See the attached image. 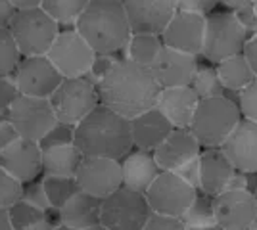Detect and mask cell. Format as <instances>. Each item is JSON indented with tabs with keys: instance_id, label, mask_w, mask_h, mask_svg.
I'll list each match as a JSON object with an SVG mask.
<instances>
[{
	"instance_id": "cell-40",
	"label": "cell",
	"mask_w": 257,
	"mask_h": 230,
	"mask_svg": "<svg viewBox=\"0 0 257 230\" xmlns=\"http://www.w3.org/2000/svg\"><path fill=\"white\" fill-rule=\"evenodd\" d=\"M238 110L242 113V119L257 123V79L246 88V90L240 92Z\"/></svg>"
},
{
	"instance_id": "cell-28",
	"label": "cell",
	"mask_w": 257,
	"mask_h": 230,
	"mask_svg": "<svg viewBox=\"0 0 257 230\" xmlns=\"http://www.w3.org/2000/svg\"><path fill=\"white\" fill-rule=\"evenodd\" d=\"M163 48L160 37H150V35H133L128 39V43L125 44L123 52V60H127L131 64L140 67H148L150 69L152 64L156 62L158 54Z\"/></svg>"
},
{
	"instance_id": "cell-16",
	"label": "cell",
	"mask_w": 257,
	"mask_h": 230,
	"mask_svg": "<svg viewBox=\"0 0 257 230\" xmlns=\"http://www.w3.org/2000/svg\"><path fill=\"white\" fill-rule=\"evenodd\" d=\"M0 169L25 186L43 176V148L39 142L18 138L4 152H0Z\"/></svg>"
},
{
	"instance_id": "cell-1",
	"label": "cell",
	"mask_w": 257,
	"mask_h": 230,
	"mask_svg": "<svg viewBox=\"0 0 257 230\" xmlns=\"http://www.w3.org/2000/svg\"><path fill=\"white\" fill-rule=\"evenodd\" d=\"M160 90L148 67L121 60L98 85V96L102 106L131 121L156 108Z\"/></svg>"
},
{
	"instance_id": "cell-23",
	"label": "cell",
	"mask_w": 257,
	"mask_h": 230,
	"mask_svg": "<svg viewBox=\"0 0 257 230\" xmlns=\"http://www.w3.org/2000/svg\"><path fill=\"white\" fill-rule=\"evenodd\" d=\"M173 131V125L161 115L160 111L150 110L142 115L131 119V132H133V146L140 152L154 153Z\"/></svg>"
},
{
	"instance_id": "cell-52",
	"label": "cell",
	"mask_w": 257,
	"mask_h": 230,
	"mask_svg": "<svg viewBox=\"0 0 257 230\" xmlns=\"http://www.w3.org/2000/svg\"><path fill=\"white\" fill-rule=\"evenodd\" d=\"M54 230H73V228H69L64 222H54Z\"/></svg>"
},
{
	"instance_id": "cell-54",
	"label": "cell",
	"mask_w": 257,
	"mask_h": 230,
	"mask_svg": "<svg viewBox=\"0 0 257 230\" xmlns=\"http://www.w3.org/2000/svg\"><path fill=\"white\" fill-rule=\"evenodd\" d=\"M85 230H107V228L102 226V224H96V226H90V228H85Z\"/></svg>"
},
{
	"instance_id": "cell-44",
	"label": "cell",
	"mask_w": 257,
	"mask_h": 230,
	"mask_svg": "<svg viewBox=\"0 0 257 230\" xmlns=\"http://www.w3.org/2000/svg\"><path fill=\"white\" fill-rule=\"evenodd\" d=\"M142 230H186L184 222L175 217H163V215H154L148 219Z\"/></svg>"
},
{
	"instance_id": "cell-57",
	"label": "cell",
	"mask_w": 257,
	"mask_h": 230,
	"mask_svg": "<svg viewBox=\"0 0 257 230\" xmlns=\"http://www.w3.org/2000/svg\"><path fill=\"white\" fill-rule=\"evenodd\" d=\"M255 12H257V0H255Z\"/></svg>"
},
{
	"instance_id": "cell-13",
	"label": "cell",
	"mask_w": 257,
	"mask_h": 230,
	"mask_svg": "<svg viewBox=\"0 0 257 230\" xmlns=\"http://www.w3.org/2000/svg\"><path fill=\"white\" fill-rule=\"evenodd\" d=\"M123 4L133 35L161 39L177 14V0H125Z\"/></svg>"
},
{
	"instance_id": "cell-34",
	"label": "cell",
	"mask_w": 257,
	"mask_h": 230,
	"mask_svg": "<svg viewBox=\"0 0 257 230\" xmlns=\"http://www.w3.org/2000/svg\"><path fill=\"white\" fill-rule=\"evenodd\" d=\"M8 217H10V224L14 230H25L41 222V220H46L48 215L41 211V209L33 207L31 203L20 199L18 203H14L10 209H8Z\"/></svg>"
},
{
	"instance_id": "cell-26",
	"label": "cell",
	"mask_w": 257,
	"mask_h": 230,
	"mask_svg": "<svg viewBox=\"0 0 257 230\" xmlns=\"http://www.w3.org/2000/svg\"><path fill=\"white\" fill-rule=\"evenodd\" d=\"M81 161L83 155L75 148V144L43 150V176L75 178Z\"/></svg>"
},
{
	"instance_id": "cell-7",
	"label": "cell",
	"mask_w": 257,
	"mask_h": 230,
	"mask_svg": "<svg viewBox=\"0 0 257 230\" xmlns=\"http://www.w3.org/2000/svg\"><path fill=\"white\" fill-rule=\"evenodd\" d=\"M48 100L56 113V119L71 127H77L86 115H90L100 106L98 88L85 77L64 79Z\"/></svg>"
},
{
	"instance_id": "cell-15",
	"label": "cell",
	"mask_w": 257,
	"mask_h": 230,
	"mask_svg": "<svg viewBox=\"0 0 257 230\" xmlns=\"http://www.w3.org/2000/svg\"><path fill=\"white\" fill-rule=\"evenodd\" d=\"M215 222L221 230H247L255 220V197L246 190H225L213 197Z\"/></svg>"
},
{
	"instance_id": "cell-32",
	"label": "cell",
	"mask_w": 257,
	"mask_h": 230,
	"mask_svg": "<svg viewBox=\"0 0 257 230\" xmlns=\"http://www.w3.org/2000/svg\"><path fill=\"white\" fill-rule=\"evenodd\" d=\"M190 88L196 92V96L200 100L205 98H219L225 94V88L219 81L217 69L211 66H198L196 75H194Z\"/></svg>"
},
{
	"instance_id": "cell-22",
	"label": "cell",
	"mask_w": 257,
	"mask_h": 230,
	"mask_svg": "<svg viewBox=\"0 0 257 230\" xmlns=\"http://www.w3.org/2000/svg\"><path fill=\"white\" fill-rule=\"evenodd\" d=\"M234 167L221 152V148H209L200 153V192L209 197L225 192L230 176L234 175Z\"/></svg>"
},
{
	"instance_id": "cell-14",
	"label": "cell",
	"mask_w": 257,
	"mask_h": 230,
	"mask_svg": "<svg viewBox=\"0 0 257 230\" xmlns=\"http://www.w3.org/2000/svg\"><path fill=\"white\" fill-rule=\"evenodd\" d=\"M16 81L22 90V96L48 100L62 85L64 77L52 66L46 56L23 58L16 69Z\"/></svg>"
},
{
	"instance_id": "cell-2",
	"label": "cell",
	"mask_w": 257,
	"mask_h": 230,
	"mask_svg": "<svg viewBox=\"0 0 257 230\" xmlns=\"http://www.w3.org/2000/svg\"><path fill=\"white\" fill-rule=\"evenodd\" d=\"M75 148L83 157L121 161L135 148L131 121L100 104L75 127Z\"/></svg>"
},
{
	"instance_id": "cell-20",
	"label": "cell",
	"mask_w": 257,
	"mask_h": 230,
	"mask_svg": "<svg viewBox=\"0 0 257 230\" xmlns=\"http://www.w3.org/2000/svg\"><path fill=\"white\" fill-rule=\"evenodd\" d=\"M202 153V146L188 129H173L171 134L156 148L154 159L163 173H175L181 165Z\"/></svg>"
},
{
	"instance_id": "cell-3",
	"label": "cell",
	"mask_w": 257,
	"mask_h": 230,
	"mask_svg": "<svg viewBox=\"0 0 257 230\" xmlns=\"http://www.w3.org/2000/svg\"><path fill=\"white\" fill-rule=\"evenodd\" d=\"M75 31L94 54H119L133 37L121 0H88Z\"/></svg>"
},
{
	"instance_id": "cell-51",
	"label": "cell",
	"mask_w": 257,
	"mask_h": 230,
	"mask_svg": "<svg viewBox=\"0 0 257 230\" xmlns=\"http://www.w3.org/2000/svg\"><path fill=\"white\" fill-rule=\"evenodd\" d=\"M25 230H54V222L50 219H46V220L37 222V224H33V226H29V228H25Z\"/></svg>"
},
{
	"instance_id": "cell-35",
	"label": "cell",
	"mask_w": 257,
	"mask_h": 230,
	"mask_svg": "<svg viewBox=\"0 0 257 230\" xmlns=\"http://www.w3.org/2000/svg\"><path fill=\"white\" fill-rule=\"evenodd\" d=\"M123 60L121 54H96L94 56V62L88 69V73L85 75L86 81H90L94 87L98 88V85L107 77V73L117 66L119 62Z\"/></svg>"
},
{
	"instance_id": "cell-55",
	"label": "cell",
	"mask_w": 257,
	"mask_h": 230,
	"mask_svg": "<svg viewBox=\"0 0 257 230\" xmlns=\"http://www.w3.org/2000/svg\"><path fill=\"white\" fill-rule=\"evenodd\" d=\"M247 230H257V217H255V220H253V222L247 226Z\"/></svg>"
},
{
	"instance_id": "cell-36",
	"label": "cell",
	"mask_w": 257,
	"mask_h": 230,
	"mask_svg": "<svg viewBox=\"0 0 257 230\" xmlns=\"http://www.w3.org/2000/svg\"><path fill=\"white\" fill-rule=\"evenodd\" d=\"M23 196V184L0 169V209H10Z\"/></svg>"
},
{
	"instance_id": "cell-11",
	"label": "cell",
	"mask_w": 257,
	"mask_h": 230,
	"mask_svg": "<svg viewBox=\"0 0 257 230\" xmlns=\"http://www.w3.org/2000/svg\"><path fill=\"white\" fill-rule=\"evenodd\" d=\"M8 121L16 127L20 138L41 142L58 123L50 100L20 96L8 110Z\"/></svg>"
},
{
	"instance_id": "cell-24",
	"label": "cell",
	"mask_w": 257,
	"mask_h": 230,
	"mask_svg": "<svg viewBox=\"0 0 257 230\" xmlns=\"http://www.w3.org/2000/svg\"><path fill=\"white\" fill-rule=\"evenodd\" d=\"M160 167L154 159V153L150 152H131L121 159V175H123V188L146 194L152 182L160 175Z\"/></svg>"
},
{
	"instance_id": "cell-31",
	"label": "cell",
	"mask_w": 257,
	"mask_h": 230,
	"mask_svg": "<svg viewBox=\"0 0 257 230\" xmlns=\"http://www.w3.org/2000/svg\"><path fill=\"white\" fill-rule=\"evenodd\" d=\"M186 228H204V226H217L213 213V197L198 192L192 205L186 209V213L181 217Z\"/></svg>"
},
{
	"instance_id": "cell-29",
	"label": "cell",
	"mask_w": 257,
	"mask_h": 230,
	"mask_svg": "<svg viewBox=\"0 0 257 230\" xmlns=\"http://www.w3.org/2000/svg\"><path fill=\"white\" fill-rule=\"evenodd\" d=\"M88 0H43L41 8L46 16L58 23V27L75 29L81 14L85 12Z\"/></svg>"
},
{
	"instance_id": "cell-21",
	"label": "cell",
	"mask_w": 257,
	"mask_h": 230,
	"mask_svg": "<svg viewBox=\"0 0 257 230\" xmlns=\"http://www.w3.org/2000/svg\"><path fill=\"white\" fill-rule=\"evenodd\" d=\"M200 98L190 87L161 88L156 110L173 125V129H190Z\"/></svg>"
},
{
	"instance_id": "cell-41",
	"label": "cell",
	"mask_w": 257,
	"mask_h": 230,
	"mask_svg": "<svg viewBox=\"0 0 257 230\" xmlns=\"http://www.w3.org/2000/svg\"><path fill=\"white\" fill-rule=\"evenodd\" d=\"M234 18L238 23L242 25L244 33L247 35V39H251L253 35H257V12H255V0H246V4L234 12Z\"/></svg>"
},
{
	"instance_id": "cell-6",
	"label": "cell",
	"mask_w": 257,
	"mask_h": 230,
	"mask_svg": "<svg viewBox=\"0 0 257 230\" xmlns=\"http://www.w3.org/2000/svg\"><path fill=\"white\" fill-rule=\"evenodd\" d=\"M10 33L23 58L46 56L60 35L58 23L46 16L43 8L29 12H16L10 23Z\"/></svg>"
},
{
	"instance_id": "cell-18",
	"label": "cell",
	"mask_w": 257,
	"mask_h": 230,
	"mask_svg": "<svg viewBox=\"0 0 257 230\" xmlns=\"http://www.w3.org/2000/svg\"><path fill=\"white\" fill-rule=\"evenodd\" d=\"M221 152L236 171L257 175V123L240 119L234 131L221 144Z\"/></svg>"
},
{
	"instance_id": "cell-56",
	"label": "cell",
	"mask_w": 257,
	"mask_h": 230,
	"mask_svg": "<svg viewBox=\"0 0 257 230\" xmlns=\"http://www.w3.org/2000/svg\"><path fill=\"white\" fill-rule=\"evenodd\" d=\"M253 197H255V205H257V188L253 190Z\"/></svg>"
},
{
	"instance_id": "cell-19",
	"label": "cell",
	"mask_w": 257,
	"mask_h": 230,
	"mask_svg": "<svg viewBox=\"0 0 257 230\" xmlns=\"http://www.w3.org/2000/svg\"><path fill=\"white\" fill-rule=\"evenodd\" d=\"M198 69V62L194 56L182 54L171 48H161L156 62L152 64L150 71L160 88L190 87Z\"/></svg>"
},
{
	"instance_id": "cell-38",
	"label": "cell",
	"mask_w": 257,
	"mask_h": 230,
	"mask_svg": "<svg viewBox=\"0 0 257 230\" xmlns=\"http://www.w3.org/2000/svg\"><path fill=\"white\" fill-rule=\"evenodd\" d=\"M20 96H22V90L18 87L16 73L0 77V117H8V110Z\"/></svg>"
},
{
	"instance_id": "cell-33",
	"label": "cell",
	"mask_w": 257,
	"mask_h": 230,
	"mask_svg": "<svg viewBox=\"0 0 257 230\" xmlns=\"http://www.w3.org/2000/svg\"><path fill=\"white\" fill-rule=\"evenodd\" d=\"M22 60L23 56L14 41L10 29H0V77L16 73Z\"/></svg>"
},
{
	"instance_id": "cell-30",
	"label": "cell",
	"mask_w": 257,
	"mask_h": 230,
	"mask_svg": "<svg viewBox=\"0 0 257 230\" xmlns=\"http://www.w3.org/2000/svg\"><path fill=\"white\" fill-rule=\"evenodd\" d=\"M41 178L50 209L56 213L67 203L69 197H73L79 192L75 178H65V176H41Z\"/></svg>"
},
{
	"instance_id": "cell-12",
	"label": "cell",
	"mask_w": 257,
	"mask_h": 230,
	"mask_svg": "<svg viewBox=\"0 0 257 230\" xmlns=\"http://www.w3.org/2000/svg\"><path fill=\"white\" fill-rule=\"evenodd\" d=\"M75 180L81 192L98 199H106L119 188H123L121 161L104 157H83Z\"/></svg>"
},
{
	"instance_id": "cell-37",
	"label": "cell",
	"mask_w": 257,
	"mask_h": 230,
	"mask_svg": "<svg viewBox=\"0 0 257 230\" xmlns=\"http://www.w3.org/2000/svg\"><path fill=\"white\" fill-rule=\"evenodd\" d=\"M75 144V127L71 125H65V123H56L52 127V131L44 136L43 140L39 142V146L43 150L48 148H58V146H71Z\"/></svg>"
},
{
	"instance_id": "cell-46",
	"label": "cell",
	"mask_w": 257,
	"mask_h": 230,
	"mask_svg": "<svg viewBox=\"0 0 257 230\" xmlns=\"http://www.w3.org/2000/svg\"><path fill=\"white\" fill-rule=\"evenodd\" d=\"M242 54L247 60V64H249V67H251V71H253V75L257 79V35H253L251 39H247Z\"/></svg>"
},
{
	"instance_id": "cell-53",
	"label": "cell",
	"mask_w": 257,
	"mask_h": 230,
	"mask_svg": "<svg viewBox=\"0 0 257 230\" xmlns=\"http://www.w3.org/2000/svg\"><path fill=\"white\" fill-rule=\"evenodd\" d=\"M186 230H221L219 226H204V228H186Z\"/></svg>"
},
{
	"instance_id": "cell-49",
	"label": "cell",
	"mask_w": 257,
	"mask_h": 230,
	"mask_svg": "<svg viewBox=\"0 0 257 230\" xmlns=\"http://www.w3.org/2000/svg\"><path fill=\"white\" fill-rule=\"evenodd\" d=\"M223 6L226 8V12H230V14H234L236 10H240L244 4H246V0H223L221 2Z\"/></svg>"
},
{
	"instance_id": "cell-8",
	"label": "cell",
	"mask_w": 257,
	"mask_h": 230,
	"mask_svg": "<svg viewBox=\"0 0 257 230\" xmlns=\"http://www.w3.org/2000/svg\"><path fill=\"white\" fill-rule=\"evenodd\" d=\"M152 217V209L144 194L119 188L102 199L100 224L107 230H142Z\"/></svg>"
},
{
	"instance_id": "cell-39",
	"label": "cell",
	"mask_w": 257,
	"mask_h": 230,
	"mask_svg": "<svg viewBox=\"0 0 257 230\" xmlns=\"http://www.w3.org/2000/svg\"><path fill=\"white\" fill-rule=\"evenodd\" d=\"M22 199L27 201V203H31L33 207L44 211L46 215L52 211V209H50V203H48V197H46V192H44L43 178H37V180H33L29 184H25V186H23Z\"/></svg>"
},
{
	"instance_id": "cell-42",
	"label": "cell",
	"mask_w": 257,
	"mask_h": 230,
	"mask_svg": "<svg viewBox=\"0 0 257 230\" xmlns=\"http://www.w3.org/2000/svg\"><path fill=\"white\" fill-rule=\"evenodd\" d=\"M217 6H219V2H215V0H177L179 12H188L194 16H202V18L211 16Z\"/></svg>"
},
{
	"instance_id": "cell-10",
	"label": "cell",
	"mask_w": 257,
	"mask_h": 230,
	"mask_svg": "<svg viewBox=\"0 0 257 230\" xmlns=\"http://www.w3.org/2000/svg\"><path fill=\"white\" fill-rule=\"evenodd\" d=\"M94 56V50L75 29H64L54 41L46 58L52 62V66L64 79H79L88 73Z\"/></svg>"
},
{
	"instance_id": "cell-43",
	"label": "cell",
	"mask_w": 257,
	"mask_h": 230,
	"mask_svg": "<svg viewBox=\"0 0 257 230\" xmlns=\"http://www.w3.org/2000/svg\"><path fill=\"white\" fill-rule=\"evenodd\" d=\"M175 175L181 178L182 182H186L190 188H194L196 192H200V155L190 159L188 163L181 165Z\"/></svg>"
},
{
	"instance_id": "cell-25",
	"label": "cell",
	"mask_w": 257,
	"mask_h": 230,
	"mask_svg": "<svg viewBox=\"0 0 257 230\" xmlns=\"http://www.w3.org/2000/svg\"><path fill=\"white\" fill-rule=\"evenodd\" d=\"M100 209H102V199L79 190L58 211V222H64L73 230L90 228L100 224Z\"/></svg>"
},
{
	"instance_id": "cell-45",
	"label": "cell",
	"mask_w": 257,
	"mask_h": 230,
	"mask_svg": "<svg viewBox=\"0 0 257 230\" xmlns=\"http://www.w3.org/2000/svg\"><path fill=\"white\" fill-rule=\"evenodd\" d=\"M18 138H20V134L16 131V127L8 121V117H0V152H4Z\"/></svg>"
},
{
	"instance_id": "cell-5",
	"label": "cell",
	"mask_w": 257,
	"mask_h": 230,
	"mask_svg": "<svg viewBox=\"0 0 257 230\" xmlns=\"http://www.w3.org/2000/svg\"><path fill=\"white\" fill-rule=\"evenodd\" d=\"M247 35L230 12H213L205 18V35L202 56L211 64H221L244 52Z\"/></svg>"
},
{
	"instance_id": "cell-47",
	"label": "cell",
	"mask_w": 257,
	"mask_h": 230,
	"mask_svg": "<svg viewBox=\"0 0 257 230\" xmlns=\"http://www.w3.org/2000/svg\"><path fill=\"white\" fill-rule=\"evenodd\" d=\"M16 16L12 0H0V29H10V23Z\"/></svg>"
},
{
	"instance_id": "cell-48",
	"label": "cell",
	"mask_w": 257,
	"mask_h": 230,
	"mask_svg": "<svg viewBox=\"0 0 257 230\" xmlns=\"http://www.w3.org/2000/svg\"><path fill=\"white\" fill-rule=\"evenodd\" d=\"M16 12H29V10H37L41 8L43 0H12Z\"/></svg>"
},
{
	"instance_id": "cell-4",
	"label": "cell",
	"mask_w": 257,
	"mask_h": 230,
	"mask_svg": "<svg viewBox=\"0 0 257 230\" xmlns=\"http://www.w3.org/2000/svg\"><path fill=\"white\" fill-rule=\"evenodd\" d=\"M240 119L242 113L234 102L226 100L225 96L205 98L200 100L188 131L194 134L202 150L221 148V144L234 131Z\"/></svg>"
},
{
	"instance_id": "cell-17",
	"label": "cell",
	"mask_w": 257,
	"mask_h": 230,
	"mask_svg": "<svg viewBox=\"0 0 257 230\" xmlns=\"http://www.w3.org/2000/svg\"><path fill=\"white\" fill-rule=\"evenodd\" d=\"M204 35L205 18L177 10L175 18L161 35V43L165 48H171V50H177L182 54L198 58V56H202Z\"/></svg>"
},
{
	"instance_id": "cell-50",
	"label": "cell",
	"mask_w": 257,
	"mask_h": 230,
	"mask_svg": "<svg viewBox=\"0 0 257 230\" xmlns=\"http://www.w3.org/2000/svg\"><path fill=\"white\" fill-rule=\"evenodd\" d=\"M0 230H14L8 217V209H0Z\"/></svg>"
},
{
	"instance_id": "cell-27",
	"label": "cell",
	"mask_w": 257,
	"mask_h": 230,
	"mask_svg": "<svg viewBox=\"0 0 257 230\" xmlns=\"http://www.w3.org/2000/svg\"><path fill=\"white\" fill-rule=\"evenodd\" d=\"M215 69H217V75H219V81L225 88V92L240 94L255 81V75H253L244 54L228 58L225 62H221Z\"/></svg>"
},
{
	"instance_id": "cell-9",
	"label": "cell",
	"mask_w": 257,
	"mask_h": 230,
	"mask_svg": "<svg viewBox=\"0 0 257 230\" xmlns=\"http://www.w3.org/2000/svg\"><path fill=\"white\" fill-rule=\"evenodd\" d=\"M144 196H146V201L154 215L181 219L186 213V209L192 205L198 192L188 186L186 182H182L175 173L161 171Z\"/></svg>"
}]
</instances>
